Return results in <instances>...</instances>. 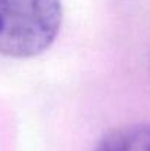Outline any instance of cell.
Listing matches in <instances>:
<instances>
[{
	"label": "cell",
	"mask_w": 150,
	"mask_h": 151,
	"mask_svg": "<svg viewBox=\"0 0 150 151\" xmlns=\"http://www.w3.org/2000/svg\"><path fill=\"white\" fill-rule=\"evenodd\" d=\"M93 151H150V123L115 129L104 135Z\"/></svg>",
	"instance_id": "obj_2"
},
{
	"label": "cell",
	"mask_w": 150,
	"mask_h": 151,
	"mask_svg": "<svg viewBox=\"0 0 150 151\" xmlns=\"http://www.w3.org/2000/svg\"><path fill=\"white\" fill-rule=\"evenodd\" d=\"M60 0H0V54L33 57L49 49L62 25Z\"/></svg>",
	"instance_id": "obj_1"
}]
</instances>
